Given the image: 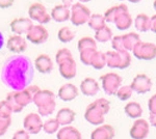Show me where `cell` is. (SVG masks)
I'll use <instances>...</instances> for the list:
<instances>
[{
	"instance_id": "6da1fadb",
	"label": "cell",
	"mask_w": 156,
	"mask_h": 139,
	"mask_svg": "<svg viewBox=\"0 0 156 139\" xmlns=\"http://www.w3.org/2000/svg\"><path fill=\"white\" fill-rule=\"evenodd\" d=\"M34 77V68L29 57L22 54L9 56L1 70V80L12 90H22L29 86Z\"/></svg>"
},
{
	"instance_id": "7a4b0ae2",
	"label": "cell",
	"mask_w": 156,
	"mask_h": 139,
	"mask_svg": "<svg viewBox=\"0 0 156 139\" xmlns=\"http://www.w3.org/2000/svg\"><path fill=\"white\" fill-rule=\"evenodd\" d=\"M40 88L37 85H29L22 90H12L6 96L5 101L9 107L12 108V112H21L24 107L34 102Z\"/></svg>"
},
{
	"instance_id": "3957f363",
	"label": "cell",
	"mask_w": 156,
	"mask_h": 139,
	"mask_svg": "<svg viewBox=\"0 0 156 139\" xmlns=\"http://www.w3.org/2000/svg\"><path fill=\"white\" fill-rule=\"evenodd\" d=\"M34 103L37 107L39 114L41 116H49L54 112L56 107L55 95L53 92L48 89H40L34 99Z\"/></svg>"
},
{
	"instance_id": "277c9868",
	"label": "cell",
	"mask_w": 156,
	"mask_h": 139,
	"mask_svg": "<svg viewBox=\"0 0 156 139\" xmlns=\"http://www.w3.org/2000/svg\"><path fill=\"white\" fill-rule=\"evenodd\" d=\"M107 110V102L105 100H98L94 104L90 105L85 112V118L87 122L98 125L103 122V113Z\"/></svg>"
},
{
	"instance_id": "5b68a950",
	"label": "cell",
	"mask_w": 156,
	"mask_h": 139,
	"mask_svg": "<svg viewBox=\"0 0 156 139\" xmlns=\"http://www.w3.org/2000/svg\"><path fill=\"white\" fill-rule=\"evenodd\" d=\"M28 16L29 19L37 21V23H40L41 25L43 24H47L50 22L51 20V16L48 12H47L46 7L43 5L42 3L36 2V3H32L28 9Z\"/></svg>"
},
{
	"instance_id": "8992f818",
	"label": "cell",
	"mask_w": 156,
	"mask_h": 139,
	"mask_svg": "<svg viewBox=\"0 0 156 139\" xmlns=\"http://www.w3.org/2000/svg\"><path fill=\"white\" fill-rule=\"evenodd\" d=\"M49 37L48 30L43 25H34L26 33V40L34 45H42L47 42Z\"/></svg>"
},
{
	"instance_id": "52a82bcc",
	"label": "cell",
	"mask_w": 156,
	"mask_h": 139,
	"mask_svg": "<svg viewBox=\"0 0 156 139\" xmlns=\"http://www.w3.org/2000/svg\"><path fill=\"white\" fill-rule=\"evenodd\" d=\"M23 127L29 134H39L43 129L42 116L34 112L27 114L23 120Z\"/></svg>"
},
{
	"instance_id": "ba28073f",
	"label": "cell",
	"mask_w": 156,
	"mask_h": 139,
	"mask_svg": "<svg viewBox=\"0 0 156 139\" xmlns=\"http://www.w3.org/2000/svg\"><path fill=\"white\" fill-rule=\"evenodd\" d=\"M71 22L74 25H81L90 19V12L80 3H75L71 7Z\"/></svg>"
},
{
	"instance_id": "9c48e42d",
	"label": "cell",
	"mask_w": 156,
	"mask_h": 139,
	"mask_svg": "<svg viewBox=\"0 0 156 139\" xmlns=\"http://www.w3.org/2000/svg\"><path fill=\"white\" fill-rule=\"evenodd\" d=\"M6 47L11 52L16 53V54H21L27 49V41L22 35L14 34L9 37Z\"/></svg>"
},
{
	"instance_id": "30bf717a",
	"label": "cell",
	"mask_w": 156,
	"mask_h": 139,
	"mask_svg": "<svg viewBox=\"0 0 156 139\" xmlns=\"http://www.w3.org/2000/svg\"><path fill=\"white\" fill-rule=\"evenodd\" d=\"M9 26L15 34L22 35L26 34L29 31V29L34 26V23L29 18H18V19L12 20Z\"/></svg>"
},
{
	"instance_id": "8fae6325",
	"label": "cell",
	"mask_w": 156,
	"mask_h": 139,
	"mask_svg": "<svg viewBox=\"0 0 156 139\" xmlns=\"http://www.w3.org/2000/svg\"><path fill=\"white\" fill-rule=\"evenodd\" d=\"M34 69L42 74H49L53 70V61L47 54H41L34 59Z\"/></svg>"
},
{
	"instance_id": "7c38bea8",
	"label": "cell",
	"mask_w": 156,
	"mask_h": 139,
	"mask_svg": "<svg viewBox=\"0 0 156 139\" xmlns=\"http://www.w3.org/2000/svg\"><path fill=\"white\" fill-rule=\"evenodd\" d=\"M59 73L65 79H72L76 75V64H75L74 59L68 58V59L64 60L58 64Z\"/></svg>"
},
{
	"instance_id": "4fadbf2b",
	"label": "cell",
	"mask_w": 156,
	"mask_h": 139,
	"mask_svg": "<svg viewBox=\"0 0 156 139\" xmlns=\"http://www.w3.org/2000/svg\"><path fill=\"white\" fill-rule=\"evenodd\" d=\"M50 16L55 22H66L71 17V11L69 9V7L65 6L64 4H58L52 9Z\"/></svg>"
},
{
	"instance_id": "5bb4252c",
	"label": "cell",
	"mask_w": 156,
	"mask_h": 139,
	"mask_svg": "<svg viewBox=\"0 0 156 139\" xmlns=\"http://www.w3.org/2000/svg\"><path fill=\"white\" fill-rule=\"evenodd\" d=\"M77 95L78 89L75 85L71 84V83L64 84L58 90V98L65 102H70V101L74 100L77 97Z\"/></svg>"
},
{
	"instance_id": "9a60e30c",
	"label": "cell",
	"mask_w": 156,
	"mask_h": 139,
	"mask_svg": "<svg viewBox=\"0 0 156 139\" xmlns=\"http://www.w3.org/2000/svg\"><path fill=\"white\" fill-rule=\"evenodd\" d=\"M56 120L60 126H69L75 118V112L70 108H62L56 114Z\"/></svg>"
},
{
	"instance_id": "2e32d148",
	"label": "cell",
	"mask_w": 156,
	"mask_h": 139,
	"mask_svg": "<svg viewBox=\"0 0 156 139\" xmlns=\"http://www.w3.org/2000/svg\"><path fill=\"white\" fill-rule=\"evenodd\" d=\"M57 139H81L80 133L75 128L64 126L57 131Z\"/></svg>"
},
{
	"instance_id": "e0dca14e",
	"label": "cell",
	"mask_w": 156,
	"mask_h": 139,
	"mask_svg": "<svg viewBox=\"0 0 156 139\" xmlns=\"http://www.w3.org/2000/svg\"><path fill=\"white\" fill-rule=\"evenodd\" d=\"M80 89L85 96H95L97 93L98 89H99V87H98L97 82L94 79L87 78V79H85L81 82Z\"/></svg>"
},
{
	"instance_id": "ac0fdd59",
	"label": "cell",
	"mask_w": 156,
	"mask_h": 139,
	"mask_svg": "<svg viewBox=\"0 0 156 139\" xmlns=\"http://www.w3.org/2000/svg\"><path fill=\"white\" fill-rule=\"evenodd\" d=\"M115 75L109 74L102 77V82H103V88L105 89V92L108 93H112L115 92Z\"/></svg>"
},
{
	"instance_id": "d6986e66",
	"label": "cell",
	"mask_w": 156,
	"mask_h": 139,
	"mask_svg": "<svg viewBox=\"0 0 156 139\" xmlns=\"http://www.w3.org/2000/svg\"><path fill=\"white\" fill-rule=\"evenodd\" d=\"M75 36V32L69 27H62L57 32V37L62 43H69L71 42Z\"/></svg>"
},
{
	"instance_id": "ffe728a7",
	"label": "cell",
	"mask_w": 156,
	"mask_h": 139,
	"mask_svg": "<svg viewBox=\"0 0 156 139\" xmlns=\"http://www.w3.org/2000/svg\"><path fill=\"white\" fill-rule=\"evenodd\" d=\"M60 129V125L56 120V118H50L43 123V130L47 134H54Z\"/></svg>"
},
{
	"instance_id": "44dd1931",
	"label": "cell",
	"mask_w": 156,
	"mask_h": 139,
	"mask_svg": "<svg viewBox=\"0 0 156 139\" xmlns=\"http://www.w3.org/2000/svg\"><path fill=\"white\" fill-rule=\"evenodd\" d=\"M112 131L110 130V127H102L97 130H95L92 134V139H112Z\"/></svg>"
},
{
	"instance_id": "7402d4cb",
	"label": "cell",
	"mask_w": 156,
	"mask_h": 139,
	"mask_svg": "<svg viewBox=\"0 0 156 139\" xmlns=\"http://www.w3.org/2000/svg\"><path fill=\"white\" fill-rule=\"evenodd\" d=\"M72 57V54L70 52L69 49L67 48H62V49H59L57 51L56 55H55V61L57 62V64H59L60 62H62L64 60L68 59V58H71Z\"/></svg>"
},
{
	"instance_id": "603a6c76",
	"label": "cell",
	"mask_w": 156,
	"mask_h": 139,
	"mask_svg": "<svg viewBox=\"0 0 156 139\" xmlns=\"http://www.w3.org/2000/svg\"><path fill=\"white\" fill-rule=\"evenodd\" d=\"M12 113V108L9 107V105L7 104V102L5 100L1 101L0 102V117H4V118H7V117H11Z\"/></svg>"
},
{
	"instance_id": "cb8c5ba5",
	"label": "cell",
	"mask_w": 156,
	"mask_h": 139,
	"mask_svg": "<svg viewBox=\"0 0 156 139\" xmlns=\"http://www.w3.org/2000/svg\"><path fill=\"white\" fill-rule=\"evenodd\" d=\"M95 48V43L93 40L89 39V37H85V39H81L78 43V49L79 51L85 49H94Z\"/></svg>"
},
{
	"instance_id": "d4e9b609",
	"label": "cell",
	"mask_w": 156,
	"mask_h": 139,
	"mask_svg": "<svg viewBox=\"0 0 156 139\" xmlns=\"http://www.w3.org/2000/svg\"><path fill=\"white\" fill-rule=\"evenodd\" d=\"M90 26L93 27L94 29H102L103 27V19L99 15H94L90 19Z\"/></svg>"
},
{
	"instance_id": "484cf974",
	"label": "cell",
	"mask_w": 156,
	"mask_h": 139,
	"mask_svg": "<svg viewBox=\"0 0 156 139\" xmlns=\"http://www.w3.org/2000/svg\"><path fill=\"white\" fill-rule=\"evenodd\" d=\"M11 123H12L11 117H7V118L0 117V137L6 133V131L9 130Z\"/></svg>"
},
{
	"instance_id": "4316f807",
	"label": "cell",
	"mask_w": 156,
	"mask_h": 139,
	"mask_svg": "<svg viewBox=\"0 0 156 139\" xmlns=\"http://www.w3.org/2000/svg\"><path fill=\"white\" fill-rule=\"evenodd\" d=\"M109 35H110V31L107 29H100L99 31L97 32L96 36H97V40L101 42H105L109 39Z\"/></svg>"
},
{
	"instance_id": "83f0119b",
	"label": "cell",
	"mask_w": 156,
	"mask_h": 139,
	"mask_svg": "<svg viewBox=\"0 0 156 139\" xmlns=\"http://www.w3.org/2000/svg\"><path fill=\"white\" fill-rule=\"evenodd\" d=\"M30 134L26 130H19L12 136V139H30Z\"/></svg>"
},
{
	"instance_id": "f1b7e54d",
	"label": "cell",
	"mask_w": 156,
	"mask_h": 139,
	"mask_svg": "<svg viewBox=\"0 0 156 139\" xmlns=\"http://www.w3.org/2000/svg\"><path fill=\"white\" fill-rule=\"evenodd\" d=\"M15 0H0V9H9L14 4Z\"/></svg>"
},
{
	"instance_id": "f546056e",
	"label": "cell",
	"mask_w": 156,
	"mask_h": 139,
	"mask_svg": "<svg viewBox=\"0 0 156 139\" xmlns=\"http://www.w3.org/2000/svg\"><path fill=\"white\" fill-rule=\"evenodd\" d=\"M62 4H64L65 6L70 7L72 5V3H73V1H74V0H62Z\"/></svg>"
},
{
	"instance_id": "4dcf8cb0",
	"label": "cell",
	"mask_w": 156,
	"mask_h": 139,
	"mask_svg": "<svg viewBox=\"0 0 156 139\" xmlns=\"http://www.w3.org/2000/svg\"><path fill=\"white\" fill-rule=\"evenodd\" d=\"M4 46V36L2 34V32L0 31V49H2Z\"/></svg>"
}]
</instances>
